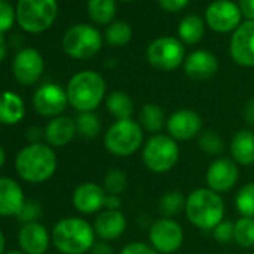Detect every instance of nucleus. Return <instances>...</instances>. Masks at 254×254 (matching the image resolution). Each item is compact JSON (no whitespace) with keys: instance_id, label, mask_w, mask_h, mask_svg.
Segmentation results:
<instances>
[{"instance_id":"nucleus-1","label":"nucleus","mask_w":254,"mask_h":254,"mask_svg":"<svg viewBox=\"0 0 254 254\" xmlns=\"http://www.w3.org/2000/svg\"><path fill=\"white\" fill-rule=\"evenodd\" d=\"M184 214L194 227L212 232L224 220V200L211 189L199 187L187 194Z\"/></svg>"},{"instance_id":"nucleus-2","label":"nucleus","mask_w":254,"mask_h":254,"mask_svg":"<svg viewBox=\"0 0 254 254\" xmlns=\"http://www.w3.org/2000/svg\"><path fill=\"white\" fill-rule=\"evenodd\" d=\"M94 227L81 217H66L57 221L51 232V242L62 254H85L96 244Z\"/></svg>"},{"instance_id":"nucleus-3","label":"nucleus","mask_w":254,"mask_h":254,"mask_svg":"<svg viewBox=\"0 0 254 254\" xmlns=\"http://www.w3.org/2000/svg\"><path fill=\"white\" fill-rule=\"evenodd\" d=\"M18 177L32 184L48 181L57 171V156L48 144L36 142L24 147L15 157Z\"/></svg>"},{"instance_id":"nucleus-4","label":"nucleus","mask_w":254,"mask_h":254,"mask_svg":"<svg viewBox=\"0 0 254 254\" xmlns=\"http://www.w3.org/2000/svg\"><path fill=\"white\" fill-rule=\"evenodd\" d=\"M66 94L69 105L79 114L94 112L103 99H106V82L94 70H81L70 78Z\"/></svg>"},{"instance_id":"nucleus-5","label":"nucleus","mask_w":254,"mask_h":254,"mask_svg":"<svg viewBox=\"0 0 254 254\" xmlns=\"http://www.w3.org/2000/svg\"><path fill=\"white\" fill-rule=\"evenodd\" d=\"M145 144L144 129L133 118L114 121L103 135L105 150L115 157H130Z\"/></svg>"},{"instance_id":"nucleus-6","label":"nucleus","mask_w":254,"mask_h":254,"mask_svg":"<svg viewBox=\"0 0 254 254\" xmlns=\"http://www.w3.org/2000/svg\"><path fill=\"white\" fill-rule=\"evenodd\" d=\"M180 154L178 142L168 133L151 135L141 150L142 163L150 172L157 175L172 171L180 160Z\"/></svg>"},{"instance_id":"nucleus-7","label":"nucleus","mask_w":254,"mask_h":254,"mask_svg":"<svg viewBox=\"0 0 254 254\" xmlns=\"http://www.w3.org/2000/svg\"><path fill=\"white\" fill-rule=\"evenodd\" d=\"M57 17L56 0H18L17 21L24 32L42 33Z\"/></svg>"},{"instance_id":"nucleus-8","label":"nucleus","mask_w":254,"mask_h":254,"mask_svg":"<svg viewBox=\"0 0 254 254\" xmlns=\"http://www.w3.org/2000/svg\"><path fill=\"white\" fill-rule=\"evenodd\" d=\"M64 53L76 60H85L96 56L102 48L100 33L88 24H76L63 36Z\"/></svg>"},{"instance_id":"nucleus-9","label":"nucleus","mask_w":254,"mask_h":254,"mask_svg":"<svg viewBox=\"0 0 254 254\" xmlns=\"http://www.w3.org/2000/svg\"><path fill=\"white\" fill-rule=\"evenodd\" d=\"M150 245L160 254L177 253L184 242V229L175 218L160 217L148 227Z\"/></svg>"},{"instance_id":"nucleus-10","label":"nucleus","mask_w":254,"mask_h":254,"mask_svg":"<svg viewBox=\"0 0 254 254\" xmlns=\"http://www.w3.org/2000/svg\"><path fill=\"white\" fill-rule=\"evenodd\" d=\"M150 64L159 70H175L184 63V47L177 38L165 36L153 41L147 50Z\"/></svg>"},{"instance_id":"nucleus-11","label":"nucleus","mask_w":254,"mask_h":254,"mask_svg":"<svg viewBox=\"0 0 254 254\" xmlns=\"http://www.w3.org/2000/svg\"><path fill=\"white\" fill-rule=\"evenodd\" d=\"M166 132L177 142L190 141L203 132V120L194 109H177L166 120Z\"/></svg>"},{"instance_id":"nucleus-12","label":"nucleus","mask_w":254,"mask_h":254,"mask_svg":"<svg viewBox=\"0 0 254 254\" xmlns=\"http://www.w3.org/2000/svg\"><path fill=\"white\" fill-rule=\"evenodd\" d=\"M206 187L223 194L230 191L239 181V165L227 157H217L211 162L205 174Z\"/></svg>"},{"instance_id":"nucleus-13","label":"nucleus","mask_w":254,"mask_h":254,"mask_svg":"<svg viewBox=\"0 0 254 254\" xmlns=\"http://www.w3.org/2000/svg\"><path fill=\"white\" fill-rule=\"evenodd\" d=\"M241 15L239 6L230 0H215L206 8L205 20L214 32L229 33L239 27Z\"/></svg>"},{"instance_id":"nucleus-14","label":"nucleus","mask_w":254,"mask_h":254,"mask_svg":"<svg viewBox=\"0 0 254 254\" xmlns=\"http://www.w3.org/2000/svg\"><path fill=\"white\" fill-rule=\"evenodd\" d=\"M69 100L66 90H63L60 85L48 82L39 87L33 96V106L36 112L42 117L56 118L62 115V112L66 109Z\"/></svg>"},{"instance_id":"nucleus-15","label":"nucleus","mask_w":254,"mask_h":254,"mask_svg":"<svg viewBox=\"0 0 254 254\" xmlns=\"http://www.w3.org/2000/svg\"><path fill=\"white\" fill-rule=\"evenodd\" d=\"M12 72L15 79L29 87L39 81L44 73V59L35 48H24L17 53L12 62Z\"/></svg>"},{"instance_id":"nucleus-16","label":"nucleus","mask_w":254,"mask_h":254,"mask_svg":"<svg viewBox=\"0 0 254 254\" xmlns=\"http://www.w3.org/2000/svg\"><path fill=\"white\" fill-rule=\"evenodd\" d=\"M233 62L244 67H254V21H244L235 30L230 41Z\"/></svg>"},{"instance_id":"nucleus-17","label":"nucleus","mask_w":254,"mask_h":254,"mask_svg":"<svg viewBox=\"0 0 254 254\" xmlns=\"http://www.w3.org/2000/svg\"><path fill=\"white\" fill-rule=\"evenodd\" d=\"M106 196H108V193L105 191L103 186H100L97 183L87 181V183L79 184L73 190L72 205L78 212H81L84 215L102 212V209L105 208Z\"/></svg>"},{"instance_id":"nucleus-18","label":"nucleus","mask_w":254,"mask_h":254,"mask_svg":"<svg viewBox=\"0 0 254 254\" xmlns=\"http://www.w3.org/2000/svg\"><path fill=\"white\" fill-rule=\"evenodd\" d=\"M18 242L21 251L26 254H45L51 242V235L44 224L38 221L27 223L20 229Z\"/></svg>"},{"instance_id":"nucleus-19","label":"nucleus","mask_w":254,"mask_h":254,"mask_svg":"<svg viewBox=\"0 0 254 254\" xmlns=\"http://www.w3.org/2000/svg\"><path fill=\"white\" fill-rule=\"evenodd\" d=\"M26 205L21 186L8 177L0 178V217H18Z\"/></svg>"},{"instance_id":"nucleus-20","label":"nucleus","mask_w":254,"mask_h":254,"mask_svg":"<svg viewBox=\"0 0 254 254\" xmlns=\"http://www.w3.org/2000/svg\"><path fill=\"white\" fill-rule=\"evenodd\" d=\"M76 133V123L72 117L59 115L51 118L44 130V138L51 148H62L72 142Z\"/></svg>"},{"instance_id":"nucleus-21","label":"nucleus","mask_w":254,"mask_h":254,"mask_svg":"<svg viewBox=\"0 0 254 254\" xmlns=\"http://www.w3.org/2000/svg\"><path fill=\"white\" fill-rule=\"evenodd\" d=\"M93 227H94L96 236L100 241L111 242V241H117L118 238L124 235L127 229V220L121 211L105 209L99 212V215L94 220Z\"/></svg>"},{"instance_id":"nucleus-22","label":"nucleus","mask_w":254,"mask_h":254,"mask_svg":"<svg viewBox=\"0 0 254 254\" xmlns=\"http://www.w3.org/2000/svg\"><path fill=\"white\" fill-rule=\"evenodd\" d=\"M184 70L189 78L205 81L212 78L218 70V60L206 50H197L184 60Z\"/></svg>"},{"instance_id":"nucleus-23","label":"nucleus","mask_w":254,"mask_h":254,"mask_svg":"<svg viewBox=\"0 0 254 254\" xmlns=\"http://www.w3.org/2000/svg\"><path fill=\"white\" fill-rule=\"evenodd\" d=\"M230 157L241 166L254 165V132L250 129L238 130L229 145Z\"/></svg>"},{"instance_id":"nucleus-24","label":"nucleus","mask_w":254,"mask_h":254,"mask_svg":"<svg viewBox=\"0 0 254 254\" xmlns=\"http://www.w3.org/2000/svg\"><path fill=\"white\" fill-rule=\"evenodd\" d=\"M26 115L24 100L14 91L0 93V123L6 126L18 124Z\"/></svg>"},{"instance_id":"nucleus-25","label":"nucleus","mask_w":254,"mask_h":254,"mask_svg":"<svg viewBox=\"0 0 254 254\" xmlns=\"http://www.w3.org/2000/svg\"><path fill=\"white\" fill-rule=\"evenodd\" d=\"M166 114L162 106L156 103H145L139 111L138 123L144 129V132H148L151 135L160 133L163 129H166Z\"/></svg>"},{"instance_id":"nucleus-26","label":"nucleus","mask_w":254,"mask_h":254,"mask_svg":"<svg viewBox=\"0 0 254 254\" xmlns=\"http://www.w3.org/2000/svg\"><path fill=\"white\" fill-rule=\"evenodd\" d=\"M105 106L108 114H111L115 121L118 120H129L133 117L135 112V103L132 97L124 91H112L105 99Z\"/></svg>"},{"instance_id":"nucleus-27","label":"nucleus","mask_w":254,"mask_h":254,"mask_svg":"<svg viewBox=\"0 0 254 254\" xmlns=\"http://www.w3.org/2000/svg\"><path fill=\"white\" fill-rule=\"evenodd\" d=\"M203 33H205V23L199 15H193V14L187 15L180 23L178 35L181 41L189 45L197 44L203 38Z\"/></svg>"},{"instance_id":"nucleus-28","label":"nucleus","mask_w":254,"mask_h":254,"mask_svg":"<svg viewBox=\"0 0 254 254\" xmlns=\"http://www.w3.org/2000/svg\"><path fill=\"white\" fill-rule=\"evenodd\" d=\"M76 133L84 139H94L102 132V120L96 112H81L75 118Z\"/></svg>"},{"instance_id":"nucleus-29","label":"nucleus","mask_w":254,"mask_h":254,"mask_svg":"<svg viewBox=\"0 0 254 254\" xmlns=\"http://www.w3.org/2000/svg\"><path fill=\"white\" fill-rule=\"evenodd\" d=\"M157 209H159L162 217L175 218L178 214L184 212V209H186V197L183 196L181 191H177V190L168 191L159 199Z\"/></svg>"},{"instance_id":"nucleus-30","label":"nucleus","mask_w":254,"mask_h":254,"mask_svg":"<svg viewBox=\"0 0 254 254\" xmlns=\"http://www.w3.org/2000/svg\"><path fill=\"white\" fill-rule=\"evenodd\" d=\"M115 0H88L87 11L97 24H108L115 17Z\"/></svg>"},{"instance_id":"nucleus-31","label":"nucleus","mask_w":254,"mask_h":254,"mask_svg":"<svg viewBox=\"0 0 254 254\" xmlns=\"http://www.w3.org/2000/svg\"><path fill=\"white\" fill-rule=\"evenodd\" d=\"M233 242L242 248L254 247V218L239 217L235 221Z\"/></svg>"},{"instance_id":"nucleus-32","label":"nucleus","mask_w":254,"mask_h":254,"mask_svg":"<svg viewBox=\"0 0 254 254\" xmlns=\"http://www.w3.org/2000/svg\"><path fill=\"white\" fill-rule=\"evenodd\" d=\"M235 206L241 217L254 218V183H247L238 190L235 196Z\"/></svg>"},{"instance_id":"nucleus-33","label":"nucleus","mask_w":254,"mask_h":254,"mask_svg":"<svg viewBox=\"0 0 254 254\" xmlns=\"http://www.w3.org/2000/svg\"><path fill=\"white\" fill-rule=\"evenodd\" d=\"M105 38L112 47H123L132 39V27L124 21H114L105 32Z\"/></svg>"},{"instance_id":"nucleus-34","label":"nucleus","mask_w":254,"mask_h":254,"mask_svg":"<svg viewBox=\"0 0 254 254\" xmlns=\"http://www.w3.org/2000/svg\"><path fill=\"white\" fill-rule=\"evenodd\" d=\"M197 145L203 153L209 156H221L224 151V141L214 130H203L197 136Z\"/></svg>"},{"instance_id":"nucleus-35","label":"nucleus","mask_w":254,"mask_h":254,"mask_svg":"<svg viewBox=\"0 0 254 254\" xmlns=\"http://www.w3.org/2000/svg\"><path fill=\"white\" fill-rule=\"evenodd\" d=\"M126 187H127V177L121 169L114 168L106 172L103 178V189L108 194L120 196L126 190Z\"/></svg>"},{"instance_id":"nucleus-36","label":"nucleus","mask_w":254,"mask_h":254,"mask_svg":"<svg viewBox=\"0 0 254 254\" xmlns=\"http://www.w3.org/2000/svg\"><path fill=\"white\" fill-rule=\"evenodd\" d=\"M17 17V12L14 8L5 2V0H0V36H3L14 24Z\"/></svg>"},{"instance_id":"nucleus-37","label":"nucleus","mask_w":254,"mask_h":254,"mask_svg":"<svg viewBox=\"0 0 254 254\" xmlns=\"http://www.w3.org/2000/svg\"><path fill=\"white\" fill-rule=\"evenodd\" d=\"M233 230H235V223L223 220L212 230V236L218 244H229V242H233Z\"/></svg>"},{"instance_id":"nucleus-38","label":"nucleus","mask_w":254,"mask_h":254,"mask_svg":"<svg viewBox=\"0 0 254 254\" xmlns=\"http://www.w3.org/2000/svg\"><path fill=\"white\" fill-rule=\"evenodd\" d=\"M118 254H160V253H157L150 244L133 241V242L126 244Z\"/></svg>"},{"instance_id":"nucleus-39","label":"nucleus","mask_w":254,"mask_h":254,"mask_svg":"<svg viewBox=\"0 0 254 254\" xmlns=\"http://www.w3.org/2000/svg\"><path fill=\"white\" fill-rule=\"evenodd\" d=\"M41 205L38 203V202H26V205H24V208L21 209V212L18 214V220H21L24 224H27V223H35L38 218H39V215H41Z\"/></svg>"},{"instance_id":"nucleus-40","label":"nucleus","mask_w":254,"mask_h":254,"mask_svg":"<svg viewBox=\"0 0 254 254\" xmlns=\"http://www.w3.org/2000/svg\"><path fill=\"white\" fill-rule=\"evenodd\" d=\"M159 3L165 11L178 12L189 3V0H159Z\"/></svg>"},{"instance_id":"nucleus-41","label":"nucleus","mask_w":254,"mask_h":254,"mask_svg":"<svg viewBox=\"0 0 254 254\" xmlns=\"http://www.w3.org/2000/svg\"><path fill=\"white\" fill-rule=\"evenodd\" d=\"M238 6H239L241 14L247 20L254 21V0H239Z\"/></svg>"},{"instance_id":"nucleus-42","label":"nucleus","mask_w":254,"mask_h":254,"mask_svg":"<svg viewBox=\"0 0 254 254\" xmlns=\"http://www.w3.org/2000/svg\"><path fill=\"white\" fill-rule=\"evenodd\" d=\"M90 254H114V248L109 245V242L96 241V244L93 245Z\"/></svg>"},{"instance_id":"nucleus-43","label":"nucleus","mask_w":254,"mask_h":254,"mask_svg":"<svg viewBox=\"0 0 254 254\" xmlns=\"http://www.w3.org/2000/svg\"><path fill=\"white\" fill-rule=\"evenodd\" d=\"M244 118L248 126L254 127V97H251L244 106Z\"/></svg>"},{"instance_id":"nucleus-44","label":"nucleus","mask_w":254,"mask_h":254,"mask_svg":"<svg viewBox=\"0 0 254 254\" xmlns=\"http://www.w3.org/2000/svg\"><path fill=\"white\" fill-rule=\"evenodd\" d=\"M105 209L121 211V197L117 194H108L105 200Z\"/></svg>"},{"instance_id":"nucleus-45","label":"nucleus","mask_w":254,"mask_h":254,"mask_svg":"<svg viewBox=\"0 0 254 254\" xmlns=\"http://www.w3.org/2000/svg\"><path fill=\"white\" fill-rule=\"evenodd\" d=\"M6 57V44H5V38L0 36V62Z\"/></svg>"},{"instance_id":"nucleus-46","label":"nucleus","mask_w":254,"mask_h":254,"mask_svg":"<svg viewBox=\"0 0 254 254\" xmlns=\"http://www.w3.org/2000/svg\"><path fill=\"white\" fill-rule=\"evenodd\" d=\"M5 245H6L5 235H3L2 230H0V254H3V253H5Z\"/></svg>"},{"instance_id":"nucleus-47","label":"nucleus","mask_w":254,"mask_h":254,"mask_svg":"<svg viewBox=\"0 0 254 254\" xmlns=\"http://www.w3.org/2000/svg\"><path fill=\"white\" fill-rule=\"evenodd\" d=\"M5 160H6V157H5V151H3V148H2V147H0V169L3 168Z\"/></svg>"},{"instance_id":"nucleus-48","label":"nucleus","mask_w":254,"mask_h":254,"mask_svg":"<svg viewBox=\"0 0 254 254\" xmlns=\"http://www.w3.org/2000/svg\"><path fill=\"white\" fill-rule=\"evenodd\" d=\"M6 254H26V253H23V251H9Z\"/></svg>"},{"instance_id":"nucleus-49","label":"nucleus","mask_w":254,"mask_h":254,"mask_svg":"<svg viewBox=\"0 0 254 254\" xmlns=\"http://www.w3.org/2000/svg\"><path fill=\"white\" fill-rule=\"evenodd\" d=\"M123 2H132V0H123Z\"/></svg>"},{"instance_id":"nucleus-50","label":"nucleus","mask_w":254,"mask_h":254,"mask_svg":"<svg viewBox=\"0 0 254 254\" xmlns=\"http://www.w3.org/2000/svg\"><path fill=\"white\" fill-rule=\"evenodd\" d=\"M253 254H254V251H253Z\"/></svg>"}]
</instances>
